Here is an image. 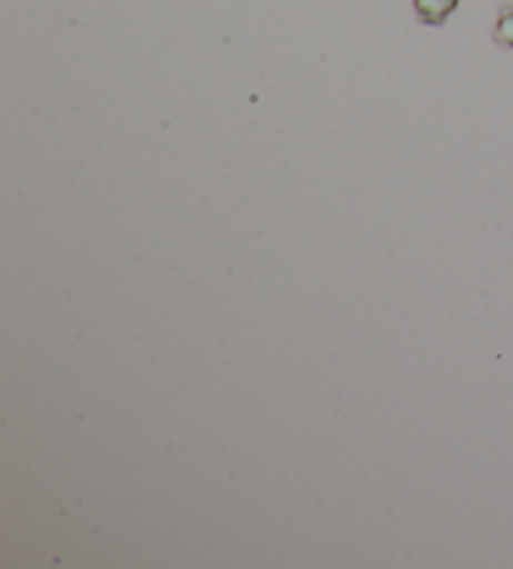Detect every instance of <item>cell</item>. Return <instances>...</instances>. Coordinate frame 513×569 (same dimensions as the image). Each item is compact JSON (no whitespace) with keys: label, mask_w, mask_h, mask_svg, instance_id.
<instances>
[{"label":"cell","mask_w":513,"mask_h":569,"mask_svg":"<svg viewBox=\"0 0 513 569\" xmlns=\"http://www.w3.org/2000/svg\"><path fill=\"white\" fill-rule=\"evenodd\" d=\"M493 41L513 51V6L501 8L496 28H493Z\"/></svg>","instance_id":"7a4b0ae2"},{"label":"cell","mask_w":513,"mask_h":569,"mask_svg":"<svg viewBox=\"0 0 513 569\" xmlns=\"http://www.w3.org/2000/svg\"><path fill=\"white\" fill-rule=\"evenodd\" d=\"M461 0H413V8H416L419 18L426 26H443L456 11Z\"/></svg>","instance_id":"6da1fadb"}]
</instances>
